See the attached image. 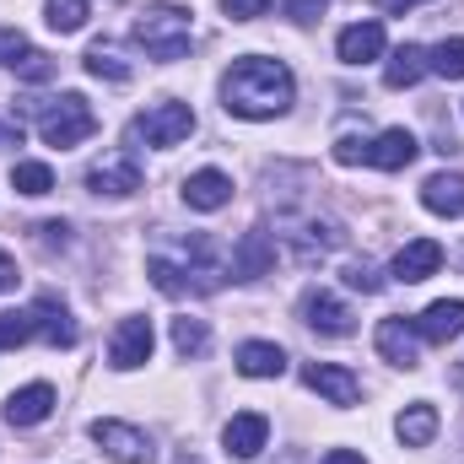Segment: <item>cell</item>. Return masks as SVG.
I'll list each match as a JSON object with an SVG mask.
<instances>
[{"instance_id":"1","label":"cell","mask_w":464,"mask_h":464,"mask_svg":"<svg viewBox=\"0 0 464 464\" xmlns=\"http://www.w3.org/2000/svg\"><path fill=\"white\" fill-rule=\"evenodd\" d=\"M297 98V82L281 60H265V54H243L232 60V71L222 76V109L237 119H276L292 109Z\"/></svg>"},{"instance_id":"2","label":"cell","mask_w":464,"mask_h":464,"mask_svg":"<svg viewBox=\"0 0 464 464\" xmlns=\"http://www.w3.org/2000/svg\"><path fill=\"white\" fill-rule=\"evenodd\" d=\"M146 276L162 297H189V292H222V281L232 276V265L217 254L211 237H189L184 259L173 254H151L146 259Z\"/></svg>"},{"instance_id":"3","label":"cell","mask_w":464,"mask_h":464,"mask_svg":"<svg viewBox=\"0 0 464 464\" xmlns=\"http://www.w3.org/2000/svg\"><path fill=\"white\" fill-rule=\"evenodd\" d=\"M49 341V346H76V324L65 314V303L54 292H44L33 308H5L0 314V351H16L27 341Z\"/></svg>"},{"instance_id":"4","label":"cell","mask_w":464,"mask_h":464,"mask_svg":"<svg viewBox=\"0 0 464 464\" xmlns=\"http://www.w3.org/2000/svg\"><path fill=\"white\" fill-rule=\"evenodd\" d=\"M22 114L38 119V135H44L49 146H60V151L82 146V140H87V135L98 130V114H92V103H87L82 92L49 98V103H38V98H22Z\"/></svg>"},{"instance_id":"5","label":"cell","mask_w":464,"mask_h":464,"mask_svg":"<svg viewBox=\"0 0 464 464\" xmlns=\"http://www.w3.org/2000/svg\"><path fill=\"white\" fill-rule=\"evenodd\" d=\"M135 44L151 54V60H184L189 44H195V16L184 5H146L135 16Z\"/></svg>"},{"instance_id":"6","label":"cell","mask_w":464,"mask_h":464,"mask_svg":"<svg viewBox=\"0 0 464 464\" xmlns=\"http://www.w3.org/2000/svg\"><path fill=\"white\" fill-rule=\"evenodd\" d=\"M135 135L146 140V146H179V140H189L195 135V109L189 103H173V98H162V103H151L146 114L135 119Z\"/></svg>"},{"instance_id":"7","label":"cell","mask_w":464,"mask_h":464,"mask_svg":"<svg viewBox=\"0 0 464 464\" xmlns=\"http://www.w3.org/2000/svg\"><path fill=\"white\" fill-rule=\"evenodd\" d=\"M92 443L109 454L114 464H146L157 449H151V438L140 432V427H130V421H114V416H103V421H92Z\"/></svg>"},{"instance_id":"8","label":"cell","mask_w":464,"mask_h":464,"mask_svg":"<svg viewBox=\"0 0 464 464\" xmlns=\"http://www.w3.org/2000/svg\"><path fill=\"white\" fill-rule=\"evenodd\" d=\"M303 383H308L319 400L341 405V411L362 400V378H356L351 367H341V362H308V367H303Z\"/></svg>"},{"instance_id":"9","label":"cell","mask_w":464,"mask_h":464,"mask_svg":"<svg viewBox=\"0 0 464 464\" xmlns=\"http://www.w3.org/2000/svg\"><path fill=\"white\" fill-rule=\"evenodd\" d=\"M87 189L92 195H135L140 189V162L135 151H109L103 162L87 168Z\"/></svg>"},{"instance_id":"10","label":"cell","mask_w":464,"mask_h":464,"mask_svg":"<svg viewBox=\"0 0 464 464\" xmlns=\"http://www.w3.org/2000/svg\"><path fill=\"white\" fill-rule=\"evenodd\" d=\"M0 65L16 71L22 82H49V76H54V60H49L44 49H33L16 27H0Z\"/></svg>"},{"instance_id":"11","label":"cell","mask_w":464,"mask_h":464,"mask_svg":"<svg viewBox=\"0 0 464 464\" xmlns=\"http://www.w3.org/2000/svg\"><path fill=\"white\" fill-rule=\"evenodd\" d=\"M227 265H232L237 281H259V276H270V270H276V232H265V227L243 232Z\"/></svg>"},{"instance_id":"12","label":"cell","mask_w":464,"mask_h":464,"mask_svg":"<svg viewBox=\"0 0 464 464\" xmlns=\"http://www.w3.org/2000/svg\"><path fill=\"white\" fill-rule=\"evenodd\" d=\"M416 151H421L416 135H411L405 124H394V130H383V135L367 140V157H362V162H367V168H383V173H405V168L416 162Z\"/></svg>"},{"instance_id":"13","label":"cell","mask_w":464,"mask_h":464,"mask_svg":"<svg viewBox=\"0 0 464 464\" xmlns=\"http://www.w3.org/2000/svg\"><path fill=\"white\" fill-rule=\"evenodd\" d=\"M372 341H378V351H383V362H394V367H405V372L421 362V330H416V319H400V314H394V319L378 324Z\"/></svg>"},{"instance_id":"14","label":"cell","mask_w":464,"mask_h":464,"mask_svg":"<svg viewBox=\"0 0 464 464\" xmlns=\"http://www.w3.org/2000/svg\"><path fill=\"white\" fill-rule=\"evenodd\" d=\"M151 319H119L114 341H109V367L119 372H130V367H140V362H151Z\"/></svg>"},{"instance_id":"15","label":"cell","mask_w":464,"mask_h":464,"mask_svg":"<svg viewBox=\"0 0 464 464\" xmlns=\"http://www.w3.org/2000/svg\"><path fill=\"white\" fill-rule=\"evenodd\" d=\"M303 324L319 330V335H330V341H341V335L356 330V324H351V308L341 297H330V292H308V297H303Z\"/></svg>"},{"instance_id":"16","label":"cell","mask_w":464,"mask_h":464,"mask_svg":"<svg viewBox=\"0 0 464 464\" xmlns=\"http://www.w3.org/2000/svg\"><path fill=\"white\" fill-rule=\"evenodd\" d=\"M222 443H227L232 459H259V454H265V443H270V421H265L259 411H243V416H232V421H227Z\"/></svg>"},{"instance_id":"17","label":"cell","mask_w":464,"mask_h":464,"mask_svg":"<svg viewBox=\"0 0 464 464\" xmlns=\"http://www.w3.org/2000/svg\"><path fill=\"white\" fill-rule=\"evenodd\" d=\"M335 54H341L346 65H372V60L383 54V22H378V16H367V22H351L346 33L335 38Z\"/></svg>"},{"instance_id":"18","label":"cell","mask_w":464,"mask_h":464,"mask_svg":"<svg viewBox=\"0 0 464 464\" xmlns=\"http://www.w3.org/2000/svg\"><path fill=\"white\" fill-rule=\"evenodd\" d=\"M227 200H232V179L222 168H200V173L184 179V206L189 211H222Z\"/></svg>"},{"instance_id":"19","label":"cell","mask_w":464,"mask_h":464,"mask_svg":"<svg viewBox=\"0 0 464 464\" xmlns=\"http://www.w3.org/2000/svg\"><path fill=\"white\" fill-rule=\"evenodd\" d=\"M438 265H443V243H432V237H416V243H405V248L394 254V281L416 286V281L438 276Z\"/></svg>"},{"instance_id":"20","label":"cell","mask_w":464,"mask_h":464,"mask_svg":"<svg viewBox=\"0 0 464 464\" xmlns=\"http://www.w3.org/2000/svg\"><path fill=\"white\" fill-rule=\"evenodd\" d=\"M54 416V389L49 383H27V389H16L11 400H5V421L11 427H38V421H49Z\"/></svg>"},{"instance_id":"21","label":"cell","mask_w":464,"mask_h":464,"mask_svg":"<svg viewBox=\"0 0 464 464\" xmlns=\"http://www.w3.org/2000/svg\"><path fill=\"white\" fill-rule=\"evenodd\" d=\"M416 330H421V341L449 346L454 335H464V297H443V303H432V308L416 319Z\"/></svg>"},{"instance_id":"22","label":"cell","mask_w":464,"mask_h":464,"mask_svg":"<svg viewBox=\"0 0 464 464\" xmlns=\"http://www.w3.org/2000/svg\"><path fill=\"white\" fill-rule=\"evenodd\" d=\"M421 206L432 211V217H464V173H432L427 184H421Z\"/></svg>"},{"instance_id":"23","label":"cell","mask_w":464,"mask_h":464,"mask_svg":"<svg viewBox=\"0 0 464 464\" xmlns=\"http://www.w3.org/2000/svg\"><path fill=\"white\" fill-rule=\"evenodd\" d=\"M427 76V49L421 44H400L394 54H389V65H383V87L389 92H405V87H416Z\"/></svg>"},{"instance_id":"24","label":"cell","mask_w":464,"mask_h":464,"mask_svg":"<svg viewBox=\"0 0 464 464\" xmlns=\"http://www.w3.org/2000/svg\"><path fill=\"white\" fill-rule=\"evenodd\" d=\"M237 372L243 378H281L286 372V351L276 341H243L237 346Z\"/></svg>"},{"instance_id":"25","label":"cell","mask_w":464,"mask_h":464,"mask_svg":"<svg viewBox=\"0 0 464 464\" xmlns=\"http://www.w3.org/2000/svg\"><path fill=\"white\" fill-rule=\"evenodd\" d=\"M394 432H400V443H405V449H427V443L438 438V405H427V400L405 405V411H400V421H394Z\"/></svg>"},{"instance_id":"26","label":"cell","mask_w":464,"mask_h":464,"mask_svg":"<svg viewBox=\"0 0 464 464\" xmlns=\"http://www.w3.org/2000/svg\"><path fill=\"white\" fill-rule=\"evenodd\" d=\"M87 76H98V82H114V87H124V82H130V65L119 60V44L98 38V44L87 49Z\"/></svg>"},{"instance_id":"27","label":"cell","mask_w":464,"mask_h":464,"mask_svg":"<svg viewBox=\"0 0 464 464\" xmlns=\"http://www.w3.org/2000/svg\"><path fill=\"white\" fill-rule=\"evenodd\" d=\"M11 189L27 200H44L54 189V168L49 162H11Z\"/></svg>"},{"instance_id":"28","label":"cell","mask_w":464,"mask_h":464,"mask_svg":"<svg viewBox=\"0 0 464 464\" xmlns=\"http://www.w3.org/2000/svg\"><path fill=\"white\" fill-rule=\"evenodd\" d=\"M427 71H438L443 82H464V38H443L438 49H427Z\"/></svg>"},{"instance_id":"29","label":"cell","mask_w":464,"mask_h":464,"mask_svg":"<svg viewBox=\"0 0 464 464\" xmlns=\"http://www.w3.org/2000/svg\"><path fill=\"white\" fill-rule=\"evenodd\" d=\"M211 346V330H206V319H173V351L179 356H200V351Z\"/></svg>"},{"instance_id":"30","label":"cell","mask_w":464,"mask_h":464,"mask_svg":"<svg viewBox=\"0 0 464 464\" xmlns=\"http://www.w3.org/2000/svg\"><path fill=\"white\" fill-rule=\"evenodd\" d=\"M44 22L54 33H76L87 22V0H44Z\"/></svg>"},{"instance_id":"31","label":"cell","mask_w":464,"mask_h":464,"mask_svg":"<svg viewBox=\"0 0 464 464\" xmlns=\"http://www.w3.org/2000/svg\"><path fill=\"white\" fill-rule=\"evenodd\" d=\"M346 286L362 292V297H378V292H383V276H378L367 259H356V265H346Z\"/></svg>"},{"instance_id":"32","label":"cell","mask_w":464,"mask_h":464,"mask_svg":"<svg viewBox=\"0 0 464 464\" xmlns=\"http://www.w3.org/2000/svg\"><path fill=\"white\" fill-rule=\"evenodd\" d=\"M222 11H227L232 22H254V16L270 11V0H222Z\"/></svg>"},{"instance_id":"33","label":"cell","mask_w":464,"mask_h":464,"mask_svg":"<svg viewBox=\"0 0 464 464\" xmlns=\"http://www.w3.org/2000/svg\"><path fill=\"white\" fill-rule=\"evenodd\" d=\"M286 16H292L297 27H308V22L324 16V0H286Z\"/></svg>"},{"instance_id":"34","label":"cell","mask_w":464,"mask_h":464,"mask_svg":"<svg viewBox=\"0 0 464 464\" xmlns=\"http://www.w3.org/2000/svg\"><path fill=\"white\" fill-rule=\"evenodd\" d=\"M38 243H44V248H65V243H71V227H65V222H38Z\"/></svg>"},{"instance_id":"35","label":"cell","mask_w":464,"mask_h":464,"mask_svg":"<svg viewBox=\"0 0 464 464\" xmlns=\"http://www.w3.org/2000/svg\"><path fill=\"white\" fill-rule=\"evenodd\" d=\"M16 281H22V276H16V259L0 248V292H16Z\"/></svg>"},{"instance_id":"36","label":"cell","mask_w":464,"mask_h":464,"mask_svg":"<svg viewBox=\"0 0 464 464\" xmlns=\"http://www.w3.org/2000/svg\"><path fill=\"white\" fill-rule=\"evenodd\" d=\"M319 464H367V459H362L356 449H330V454H324Z\"/></svg>"},{"instance_id":"37","label":"cell","mask_w":464,"mask_h":464,"mask_svg":"<svg viewBox=\"0 0 464 464\" xmlns=\"http://www.w3.org/2000/svg\"><path fill=\"white\" fill-rule=\"evenodd\" d=\"M0 146H22V124H0Z\"/></svg>"},{"instance_id":"38","label":"cell","mask_w":464,"mask_h":464,"mask_svg":"<svg viewBox=\"0 0 464 464\" xmlns=\"http://www.w3.org/2000/svg\"><path fill=\"white\" fill-rule=\"evenodd\" d=\"M383 5H389L394 16H405V11H411V5H421V0H383Z\"/></svg>"},{"instance_id":"39","label":"cell","mask_w":464,"mask_h":464,"mask_svg":"<svg viewBox=\"0 0 464 464\" xmlns=\"http://www.w3.org/2000/svg\"><path fill=\"white\" fill-rule=\"evenodd\" d=\"M173 464H206V459H200V454H179Z\"/></svg>"}]
</instances>
